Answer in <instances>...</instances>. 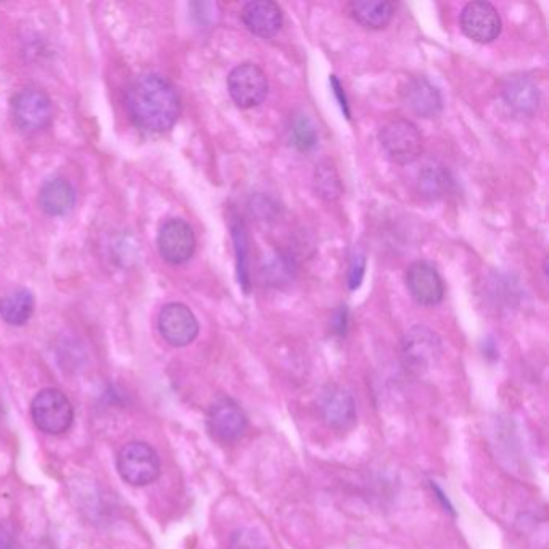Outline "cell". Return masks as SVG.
<instances>
[{
  "instance_id": "obj_18",
  "label": "cell",
  "mask_w": 549,
  "mask_h": 549,
  "mask_svg": "<svg viewBox=\"0 0 549 549\" xmlns=\"http://www.w3.org/2000/svg\"><path fill=\"white\" fill-rule=\"evenodd\" d=\"M503 94L509 107L525 115L535 112L540 105V91L537 84L529 78L521 76L509 79L508 84L504 86Z\"/></svg>"
},
{
  "instance_id": "obj_28",
  "label": "cell",
  "mask_w": 549,
  "mask_h": 549,
  "mask_svg": "<svg viewBox=\"0 0 549 549\" xmlns=\"http://www.w3.org/2000/svg\"><path fill=\"white\" fill-rule=\"evenodd\" d=\"M332 84H334L335 94L339 95L340 102H342V104L340 105L345 108V113H347V115H350V112H348L347 108V100H345V94H342V87H340L339 81L335 79V76H332Z\"/></svg>"
},
{
  "instance_id": "obj_27",
  "label": "cell",
  "mask_w": 549,
  "mask_h": 549,
  "mask_svg": "<svg viewBox=\"0 0 549 549\" xmlns=\"http://www.w3.org/2000/svg\"><path fill=\"white\" fill-rule=\"evenodd\" d=\"M0 549H17V540L7 525L0 524Z\"/></svg>"
},
{
  "instance_id": "obj_11",
  "label": "cell",
  "mask_w": 549,
  "mask_h": 549,
  "mask_svg": "<svg viewBox=\"0 0 549 549\" xmlns=\"http://www.w3.org/2000/svg\"><path fill=\"white\" fill-rule=\"evenodd\" d=\"M461 29L467 38L479 44H490L501 34L500 13L488 2H471L461 12Z\"/></svg>"
},
{
  "instance_id": "obj_9",
  "label": "cell",
  "mask_w": 549,
  "mask_h": 549,
  "mask_svg": "<svg viewBox=\"0 0 549 549\" xmlns=\"http://www.w3.org/2000/svg\"><path fill=\"white\" fill-rule=\"evenodd\" d=\"M195 234L184 219L173 218L158 231V252L171 265H184L194 256Z\"/></svg>"
},
{
  "instance_id": "obj_20",
  "label": "cell",
  "mask_w": 549,
  "mask_h": 549,
  "mask_svg": "<svg viewBox=\"0 0 549 549\" xmlns=\"http://www.w3.org/2000/svg\"><path fill=\"white\" fill-rule=\"evenodd\" d=\"M417 186H419L422 197L438 200L450 192L453 179L443 166H426L419 174Z\"/></svg>"
},
{
  "instance_id": "obj_21",
  "label": "cell",
  "mask_w": 549,
  "mask_h": 549,
  "mask_svg": "<svg viewBox=\"0 0 549 549\" xmlns=\"http://www.w3.org/2000/svg\"><path fill=\"white\" fill-rule=\"evenodd\" d=\"M314 190L321 199L327 200V202H334V200L340 199L342 195L343 187L340 182L339 173L335 170V166L329 161L321 163L316 168L314 173Z\"/></svg>"
},
{
  "instance_id": "obj_4",
  "label": "cell",
  "mask_w": 549,
  "mask_h": 549,
  "mask_svg": "<svg viewBox=\"0 0 549 549\" xmlns=\"http://www.w3.org/2000/svg\"><path fill=\"white\" fill-rule=\"evenodd\" d=\"M116 469L124 482L134 487H145L160 477V458L157 451L147 443H128L118 453Z\"/></svg>"
},
{
  "instance_id": "obj_1",
  "label": "cell",
  "mask_w": 549,
  "mask_h": 549,
  "mask_svg": "<svg viewBox=\"0 0 549 549\" xmlns=\"http://www.w3.org/2000/svg\"><path fill=\"white\" fill-rule=\"evenodd\" d=\"M126 107L134 126L147 134L170 131L181 116L176 87L157 73H145L129 86Z\"/></svg>"
},
{
  "instance_id": "obj_8",
  "label": "cell",
  "mask_w": 549,
  "mask_h": 549,
  "mask_svg": "<svg viewBox=\"0 0 549 549\" xmlns=\"http://www.w3.org/2000/svg\"><path fill=\"white\" fill-rule=\"evenodd\" d=\"M401 353L409 371L426 372L442 355V340L427 327H413L403 339Z\"/></svg>"
},
{
  "instance_id": "obj_15",
  "label": "cell",
  "mask_w": 549,
  "mask_h": 549,
  "mask_svg": "<svg viewBox=\"0 0 549 549\" xmlns=\"http://www.w3.org/2000/svg\"><path fill=\"white\" fill-rule=\"evenodd\" d=\"M240 18L245 28L258 38H271L279 33L284 23L281 7L271 0L248 2L242 9Z\"/></svg>"
},
{
  "instance_id": "obj_26",
  "label": "cell",
  "mask_w": 549,
  "mask_h": 549,
  "mask_svg": "<svg viewBox=\"0 0 549 549\" xmlns=\"http://www.w3.org/2000/svg\"><path fill=\"white\" fill-rule=\"evenodd\" d=\"M364 269H366L364 256L356 255L353 261H351L350 274H348V284H350L351 290L360 287L361 281H363Z\"/></svg>"
},
{
  "instance_id": "obj_24",
  "label": "cell",
  "mask_w": 549,
  "mask_h": 549,
  "mask_svg": "<svg viewBox=\"0 0 549 549\" xmlns=\"http://www.w3.org/2000/svg\"><path fill=\"white\" fill-rule=\"evenodd\" d=\"M292 134H294V144L300 150L313 149L316 142H318L316 129H314L313 124H311L308 118H298L295 121L294 129H292Z\"/></svg>"
},
{
  "instance_id": "obj_16",
  "label": "cell",
  "mask_w": 549,
  "mask_h": 549,
  "mask_svg": "<svg viewBox=\"0 0 549 549\" xmlns=\"http://www.w3.org/2000/svg\"><path fill=\"white\" fill-rule=\"evenodd\" d=\"M76 192L70 182L62 178L50 179L42 186L39 205L50 216H63L75 207Z\"/></svg>"
},
{
  "instance_id": "obj_10",
  "label": "cell",
  "mask_w": 549,
  "mask_h": 549,
  "mask_svg": "<svg viewBox=\"0 0 549 549\" xmlns=\"http://www.w3.org/2000/svg\"><path fill=\"white\" fill-rule=\"evenodd\" d=\"M158 331L173 347H186L199 335V321L189 306L170 303L163 306L158 316Z\"/></svg>"
},
{
  "instance_id": "obj_23",
  "label": "cell",
  "mask_w": 549,
  "mask_h": 549,
  "mask_svg": "<svg viewBox=\"0 0 549 549\" xmlns=\"http://www.w3.org/2000/svg\"><path fill=\"white\" fill-rule=\"evenodd\" d=\"M232 237L236 242L237 253V269H239V281L244 287L245 292H248V268H247V234H245L244 224L240 221L232 224Z\"/></svg>"
},
{
  "instance_id": "obj_25",
  "label": "cell",
  "mask_w": 549,
  "mask_h": 549,
  "mask_svg": "<svg viewBox=\"0 0 549 549\" xmlns=\"http://www.w3.org/2000/svg\"><path fill=\"white\" fill-rule=\"evenodd\" d=\"M231 549H268V546L256 530L240 529L232 535Z\"/></svg>"
},
{
  "instance_id": "obj_6",
  "label": "cell",
  "mask_w": 549,
  "mask_h": 549,
  "mask_svg": "<svg viewBox=\"0 0 549 549\" xmlns=\"http://www.w3.org/2000/svg\"><path fill=\"white\" fill-rule=\"evenodd\" d=\"M228 89L239 108L258 107L268 95V78L255 63H240L229 73Z\"/></svg>"
},
{
  "instance_id": "obj_12",
  "label": "cell",
  "mask_w": 549,
  "mask_h": 549,
  "mask_svg": "<svg viewBox=\"0 0 549 549\" xmlns=\"http://www.w3.org/2000/svg\"><path fill=\"white\" fill-rule=\"evenodd\" d=\"M322 421L331 429L345 432L356 424V403L347 390L339 385H329L319 398Z\"/></svg>"
},
{
  "instance_id": "obj_3",
  "label": "cell",
  "mask_w": 549,
  "mask_h": 549,
  "mask_svg": "<svg viewBox=\"0 0 549 549\" xmlns=\"http://www.w3.org/2000/svg\"><path fill=\"white\" fill-rule=\"evenodd\" d=\"M380 147L385 155L398 165H409L424 152L422 134L411 121L393 120L385 124L379 133Z\"/></svg>"
},
{
  "instance_id": "obj_14",
  "label": "cell",
  "mask_w": 549,
  "mask_h": 549,
  "mask_svg": "<svg viewBox=\"0 0 549 549\" xmlns=\"http://www.w3.org/2000/svg\"><path fill=\"white\" fill-rule=\"evenodd\" d=\"M401 97L406 107L419 118H435L442 112V95L429 79L422 76L408 79Z\"/></svg>"
},
{
  "instance_id": "obj_5",
  "label": "cell",
  "mask_w": 549,
  "mask_h": 549,
  "mask_svg": "<svg viewBox=\"0 0 549 549\" xmlns=\"http://www.w3.org/2000/svg\"><path fill=\"white\" fill-rule=\"evenodd\" d=\"M10 113H12L13 123L21 131L38 133L52 123L54 108L46 92L28 87L13 95Z\"/></svg>"
},
{
  "instance_id": "obj_2",
  "label": "cell",
  "mask_w": 549,
  "mask_h": 549,
  "mask_svg": "<svg viewBox=\"0 0 549 549\" xmlns=\"http://www.w3.org/2000/svg\"><path fill=\"white\" fill-rule=\"evenodd\" d=\"M31 417L44 434L62 435L73 426L75 411L65 393L57 389H46L34 397Z\"/></svg>"
},
{
  "instance_id": "obj_19",
  "label": "cell",
  "mask_w": 549,
  "mask_h": 549,
  "mask_svg": "<svg viewBox=\"0 0 549 549\" xmlns=\"http://www.w3.org/2000/svg\"><path fill=\"white\" fill-rule=\"evenodd\" d=\"M34 295L28 289H18L0 298V318L10 326H23L34 313Z\"/></svg>"
},
{
  "instance_id": "obj_17",
  "label": "cell",
  "mask_w": 549,
  "mask_h": 549,
  "mask_svg": "<svg viewBox=\"0 0 549 549\" xmlns=\"http://www.w3.org/2000/svg\"><path fill=\"white\" fill-rule=\"evenodd\" d=\"M350 15L363 28L384 29L395 15V5L392 2H372V0H356L350 4Z\"/></svg>"
},
{
  "instance_id": "obj_7",
  "label": "cell",
  "mask_w": 549,
  "mask_h": 549,
  "mask_svg": "<svg viewBox=\"0 0 549 549\" xmlns=\"http://www.w3.org/2000/svg\"><path fill=\"white\" fill-rule=\"evenodd\" d=\"M208 432L219 443H234L244 437L248 421L244 409L231 398L223 397L210 406L207 416Z\"/></svg>"
},
{
  "instance_id": "obj_22",
  "label": "cell",
  "mask_w": 549,
  "mask_h": 549,
  "mask_svg": "<svg viewBox=\"0 0 549 549\" xmlns=\"http://www.w3.org/2000/svg\"><path fill=\"white\" fill-rule=\"evenodd\" d=\"M263 276H265L266 282H269V285H274V287L289 284L295 276L294 260L290 256L284 255V253L269 256L268 260L265 261Z\"/></svg>"
},
{
  "instance_id": "obj_13",
  "label": "cell",
  "mask_w": 549,
  "mask_h": 549,
  "mask_svg": "<svg viewBox=\"0 0 549 549\" xmlns=\"http://www.w3.org/2000/svg\"><path fill=\"white\" fill-rule=\"evenodd\" d=\"M406 287L409 294L422 306H435L445 297V284L434 266L426 261H416L406 271Z\"/></svg>"
}]
</instances>
